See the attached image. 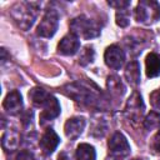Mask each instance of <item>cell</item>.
I'll use <instances>...</instances> for the list:
<instances>
[{
  "instance_id": "obj_2",
  "label": "cell",
  "mask_w": 160,
  "mask_h": 160,
  "mask_svg": "<svg viewBox=\"0 0 160 160\" xmlns=\"http://www.w3.org/2000/svg\"><path fill=\"white\" fill-rule=\"evenodd\" d=\"M70 30L78 38L80 36L84 39H92L100 35V28L84 15L74 18L70 21Z\"/></svg>"
},
{
  "instance_id": "obj_15",
  "label": "cell",
  "mask_w": 160,
  "mask_h": 160,
  "mask_svg": "<svg viewBox=\"0 0 160 160\" xmlns=\"http://www.w3.org/2000/svg\"><path fill=\"white\" fill-rule=\"evenodd\" d=\"M20 138L15 130H6L1 138V145L5 151H12L19 146Z\"/></svg>"
},
{
  "instance_id": "obj_18",
  "label": "cell",
  "mask_w": 160,
  "mask_h": 160,
  "mask_svg": "<svg viewBox=\"0 0 160 160\" xmlns=\"http://www.w3.org/2000/svg\"><path fill=\"white\" fill-rule=\"evenodd\" d=\"M76 159L78 160H95L96 151L90 144H80L76 148Z\"/></svg>"
},
{
  "instance_id": "obj_14",
  "label": "cell",
  "mask_w": 160,
  "mask_h": 160,
  "mask_svg": "<svg viewBox=\"0 0 160 160\" xmlns=\"http://www.w3.org/2000/svg\"><path fill=\"white\" fill-rule=\"evenodd\" d=\"M145 68L148 78H156L160 75V55L156 52H149L145 59Z\"/></svg>"
},
{
  "instance_id": "obj_10",
  "label": "cell",
  "mask_w": 160,
  "mask_h": 160,
  "mask_svg": "<svg viewBox=\"0 0 160 160\" xmlns=\"http://www.w3.org/2000/svg\"><path fill=\"white\" fill-rule=\"evenodd\" d=\"M39 144H40V148H41L42 152L46 154V155H50L56 150L58 145L60 144V138L51 128H49L42 134Z\"/></svg>"
},
{
  "instance_id": "obj_24",
  "label": "cell",
  "mask_w": 160,
  "mask_h": 160,
  "mask_svg": "<svg viewBox=\"0 0 160 160\" xmlns=\"http://www.w3.org/2000/svg\"><path fill=\"white\" fill-rule=\"evenodd\" d=\"M150 101H151V105H152L155 109L160 110V88L156 89L154 92H151V95H150Z\"/></svg>"
},
{
  "instance_id": "obj_16",
  "label": "cell",
  "mask_w": 160,
  "mask_h": 160,
  "mask_svg": "<svg viewBox=\"0 0 160 160\" xmlns=\"http://www.w3.org/2000/svg\"><path fill=\"white\" fill-rule=\"evenodd\" d=\"M125 78L128 82L132 86H136L140 82V66L138 61H130L125 68Z\"/></svg>"
},
{
  "instance_id": "obj_4",
  "label": "cell",
  "mask_w": 160,
  "mask_h": 160,
  "mask_svg": "<svg viewBox=\"0 0 160 160\" xmlns=\"http://www.w3.org/2000/svg\"><path fill=\"white\" fill-rule=\"evenodd\" d=\"M32 5L34 4H18L12 8L11 16L18 22V25L24 30L31 28V25L35 21L36 12L34 11L35 9H32Z\"/></svg>"
},
{
  "instance_id": "obj_22",
  "label": "cell",
  "mask_w": 160,
  "mask_h": 160,
  "mask_svg": "<svg viewBox=\"0 0 160 160\" xmlns=\"http://www.w3.org/2000/svg\"><path fill=\"white\" fill-rule=\"evenodd\" d=\"M130 22V14L126 9H120L116 11V24L120 28H126Z\"/></svg>"
},
{
  "instance_id": "obj_8",
  "label": "cell",
  "mask_w": 160,
  "mask_h": 160,
  "mask_svg": "<svg viewBox=\"0 0 160 160\" xmlns=\"http://www.w3.org/2000/svg\"><path fill=\"white\" fill-rule=\"evenodd\" d=\"M104 60H105V64L109 68H111L114 70H118V69H120L122 66V64L125 61V54H124V51L121 50L120 46L110 45L105 50Z\"/></svg>"
},
{
  "instance_id": "obj_20",
  "label": "cell",
  "mask_w": 160,
  "mask_h": 160,
  "mask_svg": "<svg viewBox=\"0 0 160 160\" xmlns=\"http://www.w3.org/2000/svg\"><path fill=\"white\" fill-rule=\"evenodd\" d=\"M144 128L148 131H151V130L160 128V114L156 111H150L144 120Z\"/></svg>"
},
{
  "instance_id": "obj_1",
  "label": "cell",
  "mask_w": 160,
  "mask_h": 160,
  "mask_svg": "<svg viewBox=\"0 0 160 160\" xmlns=\"http://www.w3.org/2000/svg\"><path fill=\"white\" fill-rule=\"evenodd\" d=\"M62 90L69 98L84 105L92 106V105L100 104L101 101V92L99 91V89L96 88L92 90L85 82H72V84L64 86Z\"/></svg>"
},
{
  "instance_id": "obj_7",
  "label": "cell",
  "mask_w": 160,
  "mask_h": 160,
  "mask_svg": "<svg viewBox=\"0 0 160 160\" xmlns=\"http://www.w3.org/2000/svg\"><path fill=\"white\" fill-rule=\"evenodd\" d=\"M144 102L141 99V95L139 92H132V95L129 98L128 102H126V108H125V115L128 116V119H130L131 121H136L141 118L142 112H144Z\"/></svg>"
},
{
  "instance_id": "obj_19",
  "label": "cell",
  "mask_w": 160,
  "mask_h": 160,
  "mask_svg": "<svg viewBox=\"0 0 160 160\" xmlns=\"http://www.w3.org/2000/svg\"><path fill=\"white\" fill-rule=\"evenodd\" d=\"M49 95L50 94L48 91H45L44 89H41V88H34L29 92V98H30L31 102L35 106H38V108H41L42 106V104L46 101V99L49 98Z\"/></svg>"
},
{
  "instance_id": "obj_26",
  "label": "cell",
  "mask_w": 160,
  "mask_h": 160,
  "mask_svg": "<svg viewBox=\"0 0 160 160\" xmlns=\"http://www.w3.org/2000/svg\"><path fill=\"white\" fill-rule=\"evenodd\" d=\"M16 160H35V158H34V155L31 152L24 150V151L19 152V155L16 156Z\"/></svg>"
},
{
  "instance_id": "obj_17",
  "label": "cell",
  "mask_w": 160,
  "mask_h": 160,
  "mask_svg": "<svg viewBox=\"0 0 160 160\" xmlns=\"http://www.w3.org/2000/svg\"><path fill=\"white\" fill-rule=\"evenodd\" d=\"M106 85H108V89H109V92L115 96V98H121L125 92V86L121 81V79L116 75H111L108 78V81H106Z\"/></svg>"
},
{
  "instance_id": "obj_3",
  "label": "cell",
  "mask_w": 160,
  "mask_h": 160,
  "mask_svg": "<svg viewBox=\"0 0 160 160\" xmlns=\"http://www.w3.org/2000/svg\"><path fill=\"white\" fill-rule=\"evenodd\" d=\"M136 21L150 25L160 19V5L152 0H142L138 4L135 9Z\"/></svg>"
},
{
  "instance_id": "obj_13",
  "label": "cell",
  "mask_w": 160,
  "mask_h": 160,
  "mask_svg": "<svg viewBox=\"0 0 160 160\" xmlns=\"http://www.w3.org/2000/svg\"><path fill=\"white\" fill-rule=\"evenodd\" d=\"M85 119L84 118H71V119H68L66 122H65V126H64V130H65V135L70 139V140H76L82 130L85 129Z\"/></svg>"
},
{
  "instance_id": "obj_25",
  "label": "cell",
  "mask_w": 160,
  "mask_h": 160,
  "mask_svg": "<svg viewBox=\"0 0 160 160\" xmlns=\"http://www.w3.org/2000/svg\"><path fill=\"white\" fill-rule=\"evenodd\" d=\"M109 5L118 8V10H120V9H126L130 5V1H109Z\"/></svg>"
},
{
  "instance_id": "obj_11",
  "label": "cell",
  "mask_w": 160,
  "mask_h": 160,
  "mask_svg": "<svg viewBox=\"0 0 160 160\" xmlns=\"http://www.w3.org/2000/svg\"><path fill=\"white\" fill-rule=\"evenodd\" d=\"M2 108L10 115H18L22 109V98L18 90L10 91L4 99Z\"/></svg>"
},
{
  "instance_id": "obj_27",
  "label": "cell",
  "mask_w": 160,
  "mask_h": 160,
  "mask_svg": "<svg viewBox=\"0 0 160 160\" xmlns=\"http://www.w3.org/2000/svg\"><path fill=\"white\" fill-rule=\"evenodd\" d=\"M108 160H121L120 158H116V156H111V158H109Z\"/></svg>"
},
{
  "instance_id": "obj_5",
  "label": "cell",
  "mask_w": 160,
  "mask_h": 160,
  "mask_svg": "<svg viewBox=\"0 0 160 160\" xmlns=\"http://www.w3.org/2000/svg\"><path fill=\"white\" fill-rule=\"evenodd\" d=\"M59 26V18L55 10H48L38 25L36 34L41 38H51L56 32Z\"/></svg>"
},
{
  "instance_id": "obj_21",
  "label": "cell",
  "mask_w": 160,
  "mask_h": 160,
  "mask_svg": "<svg viewBox=\"0 0 160 160\" xmlns=\"http://www.w3.org/2000/svg\"><path fill=\"white\" fill-rule=\"evenodd\" d=\"M94 58H95V51H94L92 46H85L84 50L80 52L79 62H80V65L85 66V65L92 62L94 61Z\"/></svg>"
},
{
  "instance_id": "obj_28",
  "label": "cell",
  "mask_w": 160,
  "mask_h": 160,
  "mask_svg": "<svg viewBox=\"0 0 160 160\" xmlns=\"http://www.w3.org/2000/svg\"><path fill=\"white\" fill-rule=\"evenodd\" d=\"M132 160H140V159H132Z\"/></svg>"
},
{
  "instance_id": "obj_6",
  "label": "cell",
  "mask_w": 160,
  "mask_h": 160,
  "mask_svg": "<svg viewBox=\"0 0 160 160\" xmlns=\"http://www.w3.org/2000/svg\"><path fill=\"white\" fill-rule=\"evenodd\" d=\"M108 146L112 156L124 158L130 154V145L128 142V139L119 131L112 134V136L108 142Z\"/></svg>"
},
{
  "instance_id": "obj_23",
  "label": "cell",
  "mask_w": 160,
  "mask_h": 160,
  "mask_svg": "<svg viewBox=\"0 0 160 160\" xmlns=\"http://www.w3.org/2000/svg\"><path fill=\"white\" fill-rule=\"evenodd\" d=\"M150 150L155 155H160V130L154 135L151 142H150Z\"/></svg>"
},
{
  "instance_id": "obj_12",
  "label": "cell",
  "mask_w": 160,
  "mask_h": 160,
  "mask_svg": "<svg viewBox=\"0 0 160 160\" xmlns=\"http://www.w3.org/2000/svg\"><path fill=\"white\" fill-rule=\"evenodd\" d=\"M79 49H80V40L72 32L65 35L58 45V51L62 55H74L78 52Z\"/></svg>"
},
{
  "instance_id": "obj_9",
  "label": "cell",
  "mask_w": 160,
  "mask_h": 160,
  "mask_svg": "<svg viewBox=\"0 0 160 160\" xmlns=\"http://www.w3.org/2000/svg\"><path fill=\"white\" fill-rule=\"evenodd\" d=\"M42 111L40 114V122L44 124L46 121H50L55 119L60 114V104L55 96L50 94V96L46 99V101L42 104Z\"/></svg>"
}]
</instances>
